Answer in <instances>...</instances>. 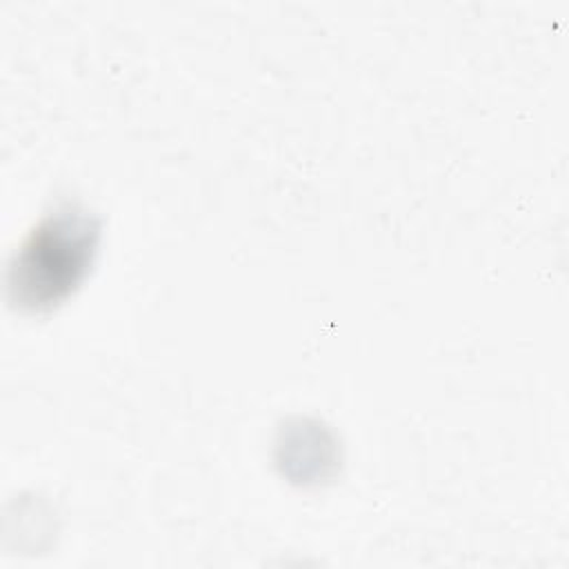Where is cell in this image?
<instances>
[{
    "instance_id": "obj_1",
    "label": "cell",
    "mask_w": 569,
    "mask_h": 569,
    "mask_svg": "<svg viewBox=\"0 0 569 569\" xmlns=\"http://www.w3.org/2000/svg\"><path fill=\"white\" fill-rule=\"evenodd\" d=\"M96 244V224L78 211H62L44 222L16 264L20 300L42 305L64 296L84 273Z\"/></svg>"
}]
</instances>
